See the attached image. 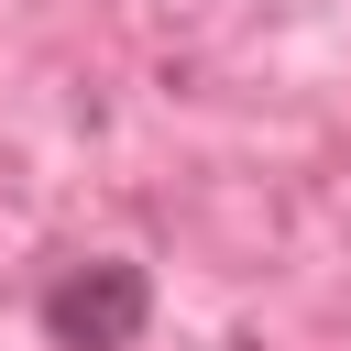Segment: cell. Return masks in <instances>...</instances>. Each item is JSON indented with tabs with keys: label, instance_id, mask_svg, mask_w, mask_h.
<instances>
[{
	"label": "cell",
	"instance_id": "obj_1",
	"mask_svg": "<svg viewBox=\"0 0 351 351\" xmlns=\"http://www.w3.org/2000/svg\"><path fill=\"white\" fill-rule=\"evenodd\" d=\"M143 318H154L143 263H66V274L44 285V329H55V351H132Z\"/></svg>",
	"mask_w": 351,
	"mask_h": 351
}]
</instances>
